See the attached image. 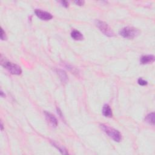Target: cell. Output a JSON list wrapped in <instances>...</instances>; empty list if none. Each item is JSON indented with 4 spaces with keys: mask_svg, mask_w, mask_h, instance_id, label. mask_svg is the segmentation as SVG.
<instances>
[{
    "mask_svg": "<svg viewBox=\"0 0 155 155\" xmlns=\"http://www.w3.org/2000/svg\"><path fill=\"white\" fill-rule=\"evenodd\" d=\"M138 84H139L140 85H142V86L146 85H147V84H148V83H147V81L143 79L142 78H140L138 79Z\"/></svg>",
    "mask_w": 155,
    "mask_h": 155,
    "instance_id": "4fadbf2b",
    "label": "cell"
},
{
    "mask_svg": "<svg viewBox=\"0 0 155 155\" xmlns=\"http://www.w3.org/2000/svg\"><path fill=\"white\" fill-rule=\"evenodd\" d=\"M76 5H78L79 6H81L83 5H84V1H81V0H78V1H74Z\"/></svg>",
    "mask_w": 155,
    "mask_h": 155,
    "instance_id": "2e32d148",
    "label": "cell"
},
{
    "mask_svg": "<svg viewBox=\"0 0 155 155\" xmlns=\"http://www.w3.org/2000/svg\"><path fill=\"white\" fill-rule=\"evenodd\" d=\"M35 13L36 15L38 16L40 19L42 20H44V21L51 20L53 18V16L51 14L48 13V12H46V11L41 10L40 9H36L35 11Z\"/></svg>",
    "mask_w": 155,
    "mask_h": 155,
    "instance_id": "5b68a950",
    "label": "cell"
},
{
    "mask_svg": "<svg viewBox=\"0 0 155 155\" xmlns=\"http://www.w3.org/2000/svg\"><path fill=\"white\" fill-rule=\"evenodd\" d=\"M1 65L6 70H8L12 75H20L22 73L21 68L14 63L9 61H1Z\"/></svg>",
    "mask_w": 155,
    "mask_h": 155,
    "instance_id": "3957f363",
    "label": "cell"
},
{
    "mask_svg": "<svg viewBox=\"0 0 155 155\" xmlns=\"http://www.w3.org/2000/svg\"><path fill=\"white\" fill-rule=\"evenodd\" d=\"M145 120L147 123L149 124L154 126V113L153 112V113L148 114L145 117Z\"/></svg>",
    "mask_w": 155,
    "mask_h": 155,
    "instance_id": "8fae6325",
    "label": "cell"
},
{
    "mask_svg": "<svg viewBox=\"0 0 155 155\" xmlns=\"http://www.w3.org/2000/svg\"><path fill=\"white\" fill-rule=\"evenodd\" d=\"M140 33V31L133 27H126L122 28L119 32L120 35L124 38L132 40L135 38Z\"/></svg>",
    "mask_w": 155,
    "mask_h": 155,
    "instance_id": "7a4b0ae2",
    "label": "cell"
},
{
    "mask_svg": "<svg viewBox=\"0 0 155 155\" xmlns=\"http://www.w3.org/2000/svg\"><path fill=\"white\" fill-rule=\"evenodd\" d=\"M1 130H3V123H2V122H1Z\"/></svg>",
    "mask_w": 155,
    "mask_h": 155,
    "instance_id": "e0dca14e",
    "label": "cell"
},
{
    "mask_svg": "<svg viewBox=\"0 0 155 155\" xmlns=\"http://www.w3.org/2000/svg\"><path fill=\"white\" fill-rule=\"evenodd\" d=\"M6 38H7V37H6L5 33L3 29L1 28V40H5Z\"/></svg>",
    "mask_w": 155,
    "mask_h": 155,
    "instance_id": "5bb4252c",
    "label": "cell"
},
{
    "mask_svg": "<svg viewBox=\"0 0 155 155\" xmlns=\"http://www.w3.org/2000/svg\"><path fill=\"white\" fill-rule=\"evenodd\" d=\"M72 38L76 41H82L84 39L83 34L77 30H73L71 33Z\"/></svg>",
    "mask_w": 155,
    "mask_h": 155,
    "instance_id": "ba28073f",
    "label": "cell"
},
{
    "mask_svg": "<svg viewBox=\"0 0 155 155\" xmlns=\"http://www.w3.org/2000/svg\"><path fill=\"white\" fill-rule=\"evenodd\" d=\"M52 145L55 147L56 148H57V149L62 153V154H67V152L66 150V148L63 146V145H59V144H57V143H56V142H52Z\"/></svg>",
    "mask_w": 155,
    "mask_h": 155,
    "instance_id": "7c38bea8",
    "label": "cell"
},
{
    "mask_svg": "<svg viewBox=\"0 0 155 155\" xmlns=\"http://www.w3.org/2000/svg\"><path fill=\"white\" fill-rule=\"evenodd\" d=\"M95 24L97 27L105 35L109 37H113L115 36L113 31L105 22L101 20H96Z\"/></svg>",
    "mask_w": 155,
    "mask_h": 155,
    "instance_id": "277c9868",
    "label": "cell"
},
{
    "mask_svg": "<svg viewBox=\"0 0 155 155\" xmlns=\"http://www.w3.org/2000/svg\"><path fill=\"white\" fill-rule=\"evenodd\" d=\"M57 72L58 75V76L61 81V82L63 83H66L68 81V80H69L66 72L64 70H61V69H58L57 70Z\"/></svg>",
    "mask_w": 155,
    "mask_h": 155,
    "instance_id": "9c48e42d",
    "label": "cell"
},
{
    "mask_svg": "<svg viewBox=\"0 0 155 155\" xmlns=\"http://www.w3.org/2000/svg\"><path fill=\"white\" fill-rule=\"evenodd\" d=\"M100 126L103 131L115 142H119L121 141L122 136L118 130L105 124H101Z\"/></svg>",
    "mask_w": 155,
    "mask_h": 155,
    "instance_id": "6da1fadb",
    "label": "cell"
},
{
    "mask_svg": "<svg viewBox=\"0 0 155 155\" xmlns=\"http://www.w3.org/2000/svg\"><path fill=\"white\" fill-rule=\"evenodd\" d=\"M154 57L152 55L142 56L140 59V62L142 64H147L152 63L154 61Z\"/></svg>",
    "mask_w": 155,
    "mask_h": 155,
    "instance_id": "52a82bcc",
    "label": "cell"
},
{
    "mask_svg": "<svg viewBox=\"0 0 155 155\" xmlns=\"http://www.w3.org/2000/svg\"><path fill=\"white\" fill-rule=\"evenodd\" d=\"M102 114L104 116L107 117H112V110H111L110 107L108 104H105L104 105L102 109Z\"/></svg>",
    "mask_w": 155,
    "mask_h": 155,
    "instance_id": "30bf717a",
    "label": "cell"
},
{
    "mask_svg": "<svg viewBox=\"0 0 155 155\" xmlns=\"http://www.w3.org/2000/svg\"><path fill=\"white\" fill-rule=\"evenodd\" d=\"M60 3L61 4V5L64 6L65 8H68L69 7V3H68L67 1H61Z\"/></svg>",
    "mask_w": 155,
    "mask_h": 155,
    "instance_id": "9a60e30c",
    "label": "cell"
},
{
    "mask_svg": "<svg viewBox=\"0 0 155 155\" xmlns=\"http://www.w3.org/2000/svg\"><path fill=\"white\" fill-rule=\"evenodd\" d=\"M44 114L47 121L50 122V124L52 126L57 127L58 126V121L54 115L46 111H44Z\"/></svg>",
    "mask_w": 155,
    "mask_h": 155,
    "instance_id": "8992f818",
    "label": "cell"
}]
</instances>
